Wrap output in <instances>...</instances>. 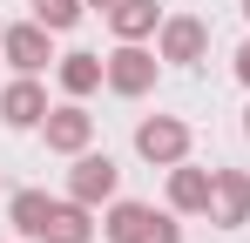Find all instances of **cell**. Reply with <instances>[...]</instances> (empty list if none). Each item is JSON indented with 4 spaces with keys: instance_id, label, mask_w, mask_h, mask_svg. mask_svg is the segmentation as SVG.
<instances>
[{
    "instance_id": "obj_3",
    "label": "cell",
    "mask_w": 250,
    "mask_h": 243,
    "mask_svg": "<svg viewBox=\"0 0 250 243\" xmlns=\"http://www.w3.org/2000/svg\"><path fill=\"white\" fill-rule=\"evenodd\" d=\"M14 216H21V230H34V237H47V223H54V209H47L41 196H21V202H14Z\"/></svg>"
},
{
    "instance_id": "obj_5",
    "label": "cell",
    "mask_w": 250,
    "mask_h": 243,
    "mask_svg": "<svg viewBox=\"0 0 250 243\" xmlns=\"http://www.w3.org/2000/svg\"><path fill=\"white\" fill-rule=\"evenodd\" d=\"M47 237H54V243H82V216H75V209H54Z\"/></svg>"
},
{
    "instance_id": "obj_6",
    "label": "cell",
    "mask_w": 250,
    "mask_h": 243,
    "mask_svg": "<svg viewBox=\"0 0 250 243\" xmlns=\"http://www.w3.org/2000/svg\"><path fill=\"white\" fill-rule=\"evenodd\" d=\"M196 47H203V27H189V20H183V27H169V54H183V61H189Z\"/></svg>"
},
{
    "instance_id": "obj_1",
    "label": "cell",
    "mask_w": 250,
    "mask_h": 243,
    "mask_svg": "<svg viewBox=\"0 0 250 243\" xmlns=\"http://www.w3.org/2000/svg\"><path fill=\"white\" fill-rule=\"evenodd\" d=\"M142 149H149V156H176V149H183V128H169V122H149V128H142Z\"/></svg>"
},
{
    "instance_id": "obj_12",
    "label": "cell",
    "mask_w": 250,
    "mask_h": 243,
    "mask_svg": "<svg viewBox=\"0 0 250 243\" xmlns=\"http://www.w3.org/2000/svg\"><path fill=\"white\" fill-rule=\"evenodd\" d=\"M115 20H122V27H142V20H149V0H122V14H115Z\"/></svg>"
},
{
    "instance_id": "obj_15",
    "label": "cell",
    "mask_w": 250,
    "mask_h": 243,
    "mask_svg": "<svg viewBox=\"0 0 250 243\" xmlns=\"http://www.w3.org/2000/svg\"><path fill=\"white\" fill-rule=\"evenodd\" d=\"M244 7H250V0H244Z\"/></svg>"
},
{
    "instance_id": "obj_7",
    "label": "cell",
    "mask_w": 250,
    "mask_h": 243,
    "mask_svg": "<svg viewBox=\"0 0 250 243\" xmlns=\"http://www.w3.org/2000/svg\"><path fill=\"white\" fill-rule=\"evenodd\" d=\"M14 61L21 68H41V34H14Z\"/></svg>"
},
{
    "instance_id": "obj_2",
    "label": "cell",
    "mask_w": 250,
    "mask_h": 243,
    "mask_svg": "<svg viewBox=\"0 0 250 243\" xmlns=\"http://www.w3.org/2000/svg\"><path fill=\"white\" fill-rule=\"evenodd\" d=\"M108 182H115V169H108V156H95V162H82V176H75V189H82V196H102Z\"/></svg>"
},
{
    "instance_id": "obj_4",
    "label": "cell",
    "mask_w": 250,
    "mask_h": 243,
    "mask_svg": "<svg viewBox=\"0 0 250 243\" xmlns=\"http://www.w3.org/2000/svg\"><path fill=\"white\" fill-rule=\"evenodd\" d=\"M41 115V95H34V88H14V95H7V122H34Z\"/></svg>"
},
{
    "instance_id": "obj_14",
    "label": "cell",
    "mask_w": 250,
    "mask_h": 243,
    "mask_svg": "<svg viewBox=\"0 0 250 243\" xmlns=\"http://www.w3.org/2000/svg\"><path fill=\"white\" fill-rule=\"evenodd\" d=\"M244 75H250V47H244Z\"/></svg>"
},
{
    "instance_id": "obj_9",
    "label": "cell",
    "mask_w": 250,
    "mask_h": 243,
    "mask_svg": "<svg viewBox=\"0 0 250 243\" xmlns=\"http://www.w3.org/2000/svg\"><path fill=\"white\" fill-rule=\"evenodd\" d=\"M41 20H47V27H68V20H75V0H47Z\"/></svg>"
},
{
    "instance_id": "obj_11",
    "label": "cell",
    "mask_w": 250,
    "mask_h": 243,
    "mask_svg": "<svg viewBox=\"0 0 250 243\" xmlns=\"http://www.w3.org/2000/svg\"><path fill=\"white\" fill-rule=\"evenodd\" d=\"M54 142H68V149H75V142H82V115H61V122H54Z\"/></svg>"
},
{
    "instance_id": "obj_13",
    "label": "cell",
    "mask_w": 250,
    "mask_h": 243,
    "mask_svg": "<svg viewBox=\"0 0 250 243\" xmlns=\"http://www.w3.org/2000/svg\"><path fill=\"white\" fill-rule=\"evenodd\" d=\"M176 202H203V176H183L176 182Z\"/></svg>"
},
{
    "instance_id": "obj_10",
    "label": "cell",
    "mask_w": 250,
    "mask_h": 243,
    "mask_svg": "<svg viewBox=\"0 0 250 243\" xmlns=\"http://www.w3.org/2000/svg\"><path fill=\"white\" fill-rule=\"evenodd\" d=\"M88 81H95V61L75 54V61H68V88H88Z\"/></svg>"
},
{
    "instance_id": "obj_8",
    "label": "cell",
    "mask_w": 250,
    "mask_h": 243,
    "mask_svg": "<svg viewBox=\"0 0 250 243\" xmlns=\"http://www.w3.org/2000/svg\"><path fill=\"white\" fill-rule=\"evenodd\" d=\"M142 75H149V68H142V54H122V68H115V81H122V88H142Z\"/></svg>"
}]
</instances>
